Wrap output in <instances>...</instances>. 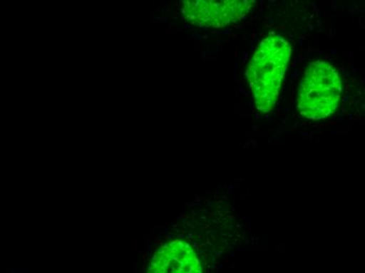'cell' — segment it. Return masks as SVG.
Segmentation results:
<instances>
[{
	"mask_svg": "<svg viewBox=\"0 0 365 273\" xmlns=\"http://www.w3.org/2000/svg\"><path fill=\"white\" fill-rule=\"evenodd\" d=\"M292 50L282 35L269 36L260 41L248 66L249 83L256 108L259 112L272 110L288 68Z\"/></svg>",
	"mask_w": 365,
	"mask_h": 273,
	"instance_id": "1",
	"label": "cell"
},
{
	"mask_svg": "<svg viewBox=\"0 0 365 273\" xmlns=\"http://www.w3.org/2000/svg\"><path fill=\"white\" fill-rule=\"evenodd\" d=\"M341 92L336 68L324 61L312 62L300 84L298 110L307 119H324L337 110Z\"/></svg>",
	"mask_w": 365,
	"mask_h": 273,
	"instance_id": "2",
	"label": "cell"
},
{
	"mask_svg": "<svg viewBox=\"0 0 365 273\" xmlns=\"http://www.w3.org/2000/svg\"><path fill=\"white\" fill-rule=\"evenodd\" d=\"M252 0L182 1V19L200 28H224L244 19L255 6Z\"/></svg>",
	"mask_w": 365,
	"mask_h": 273,
	"instance_id": "3",
	"label": "cell"
},
{
	"mask_svg": "<svg viewBox=\"0 0 365 273\" xmlns=\"http://www.w3.org/2000/svg\"><path fill=\"white\" fill-rule=\"evenodd\" d=\"M147 273H202L193 248L181 239L168 242L153 254Z\"/></svg>",
	"mask_w": 365,
	"mask_h": 273,
	"instance_id": "4",
	"label": "cell"
}]
</instances>
